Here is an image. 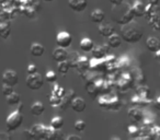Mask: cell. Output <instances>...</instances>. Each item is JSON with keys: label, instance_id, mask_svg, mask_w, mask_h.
Returning a JSON list of instances; mask_svg holds the SVG:
<instances>
[{"label": "cell", "instance_id": "cell-1", "mask_svg": "<svg viewBox=\"0 0 160 140\" xmlns=\"http://www.w3.org/2000/svg\"><path fill=\"white\" fill-rule=\"evenodd\" d=\"M111 17L115 23L120 25H124L133 21L134 16L132 5L126 1H123L120 5H113L111 10Z\"/></svg>", "mask_w": 160, "mask_h": 140}, {"label": "cell", "instance_id": "cell-2", "mask_svg": "<svg viewBox=\"0 0 160 140\" xmlns=\"http://www.w3.org/2000/svg\"><path fill=\"white\" fill-rule=\"evenodd\" d=\"M121 36L124 42L129 44L138 43L144 36V30L142 29L139 24L135 21H131L127 24L122 25L121 27Z\"/></svg>", "mask_w": 160, "mask_h": 140}, {"label": "cell", "instance_id": "cell-3", "mask_svg": "<svg viewBox=\"0 0 160 140\" xmlns=\"http://www.w3.org/2000/svg\"><path fill=\"white\" fill-rule=\"evenodd\" d=\"M23 123V116L19 109L13 111L12 113L9 114L6 120V126H7L8 131H16L21 127Z\"/></svg>", "mask_w": 160, "mask_h": 140}, {"label": "cell", "instance_id": "cell-4", "mask_svg": "<svg viewBox=\"0 0 160 140\" xmlns=\"http://www.w3.org/2000/svg\"><path fill=\"white\" fill-rule=\"evenodd\" d=\"M27 87L29 88L30 90H33V91H36V90H40L41 88L44 84V79H43L42 75H40L38 72H35L33 75H28L27 77Z\"/></svg>", "mask_w": 160, "mask_h": 140}, {"label": "cell", "instance_id": "cell-5", "mask_svg": "<svg viewBox=\"0 0 160 140\" xmlns=\"http://www.w3.org/2000/svg\"><path fill=\"white\" fill-rule=\"evenodd\" d=\"M1 80H2V83H5V84L14 87L19 82V75L12 69H7L2 74V79Z\"/></svg>", "mask_w": 160, "mask_h": 140}, {"label": "cell", "instance_id": "cell-6", "mask_svg": "<svg viewBox=\"0 0 160 140\" xmlns=\"http://www.w3.org/2000/svg\"><path fill=\"white\" fill-rule=\"evenodd\" d=\"M72 43V36L66 31H62L56 35V44L62 48H68Z\"/></svg>", "mask_w": 160, "mask_h": 140}, {"label": "cell", "instance_id": "cell-7", "mask_svg": "<svg viewBox=\"0 0 160 140\" xmlns=\"http://www.w3.org/2000/svg\"><path fill=\"white\" fill-rule=\"evenodd\" d=\"M45 130L46 127L42 124H36L29 130V136L32 139H45Z\"/></svg>", "mask_w": 160, "mask_h": 140}, {"label": "cell", "instance_id": "cell-8", "mask_svg": "<svg viewBox=\"0 0 160 140\" xmlns=\"http://www.w3.org/2000/svg\"><path fill=\"white\" fill-rule=\"evenodd\" d=\"M68 6L75 12H82L88 6L87 0H68Z\"/></svg>", "mask_w": 160, "mask_h": 140}, {"label": "cell", "instance_id": "cell-9", "mask_svg": "<svg viewBox=\"0 0 160 140\" xmlns=\"http://www.w3.org/2000/svg\"><path fill=\"white\" fill-rule=\"evenodd\" d=\"M109 45L104 44V45H99V46H93L92 48V55L94 58L97 59H102L108 53H109Z\"/></svg>", "mask_w": 160, "mask_h": 140}, {"label": "cell", "instance_id": "cell-10", "mask_svg": "<svg viewBox=\"0 0 160 140\" xmlns=\"http://www.w3.org/2000/svg\"><path fill=\"white\" fill-rule=\"evenodd\" d=\"M86 106H87L86 101L83 100L82 98H76V96L70 104V107L75 112H77V113H82V112L86 109Z\"/></svg>", "mask_w": 160, "mask_h": 140}, {"label": "cell", "instance_id": "cell-11", "mask_svg": "<svg viewBox=\"0 0 160 140\" xmlns=\"http://www.w3.org/2000/svg\"><path fill=\"white\" fill-rule=\"evenodd\" d=\"M98 31H99V33H100V35L104 36V37H109L110 35H112V34L115 32V30H114V27L112 24L102 22L99 25Z\"/></svg>", "mask_w": 160, "mask_h": 140}, {"label": "cell", "instance_id": "cell-12", "mask_svg": "<svg viewBox=\"0 0 160 140\" xmlns=\"http://www.w3.org/2000/svg\"><path fill=\"white\" fill-rule=\"evenodd\" d=\"M68 51H66V48H62V47H56L53 51V58L54 60H56L57 62L62 61V60L68 59Z\"/></svg>", "mask_w": 160, "mask_h": 140}, {"label": "cell", "instance_id": "cell-13", "mask_svg": "<svg viewBox=\"0 0 160 140\" xmlns=\"http://www.w3.org/2000/svg\"><path fill=\"white\" fill-rule=\"evenodd\" d=\"M132 9H133V13L135 17H142L146 12V8H145L144 3L140 0H135L134 3L132 5Z\"/></svg>", "mask_w": 160, "mask_h": 140}, {"label": "cell", "instance_id": "cell-14", "mask_svg": "<svg viewBox=\"0 0 160 140\" xmlns=\"http://www.w3.org/2000/svg\"><path fill=\"white\" fill-rule=\"evenodd\" d=\"M90 68V60L86 56H79L77 60V65H76V69L80 70V71H87Z\"/></svg>", "mask_w": 160, "mask_h": 140}, {"label": "cell", "instance_id": "cell-15", "mask_svg": "<svg viewBox=\"0 0 160 140\" xmlns=\"http://www.w3.org/2000/svg\"><path fill=\"white\" fill-rule=\"evenodd\" d=\"M73 99H75V91H73V90H68V91L66 92V94H64V96H62V103H60L62 109H66L68 106H70Z\"/></svg>", "mask_w": 160, "mask_h": 140}, {"label": "cell", "instance_id": "cell-16", "mask_svg": "<svg viewBox=\"0 0 160 140\" xmlns=\"http://www.w3.org/2000/svg\"><path fill=\"white\" fill-rule=\"evenodd\" d=\"M128 118L132 123H140L144 118L142 111L138 109H131L128 111Z\"/></svg>", "mask_w": 160, "mask_h": 140}, {"label": "cell", "instance_id": "cell-17", "mask_svg": "<svg viewBox=\"0 0 160 140\" xmlns=\"http://www.w3.org/2000/svg\"><path fill=\"white\" fill-rule=\"evenodd\" d=\"M146 47L149 51H151V53H156V51L160 49L159 40L156 38V37H148L146 41Z\"/></svg>", "mask_w": 160, "mask_h": 140}, {"label": "cell", "instance_id": "cell-18", "mask_svg": "<svg viewBox=\"0 0 160 140\" xmlns=\"http://www.w3.org/2000/svg\"><path fill=\"white\" fill-rule=\"evenodd\" d=\"M121 44H122V36L116 34L115 32L108 37V45L111 48H118V47L121 46Z\"/></svg>", "mask_w": 160, "mask_h": 140}, {"label": "cell", "instance_id": "cell-19", "mask_svg": "<svg viewBox=\"0 0 160 140\" xmlns=\"http://www.w3.org/2000/svg\"><path fill=\"white\" fill-rule=\"evenodd\" d=\"M30 51H31L32 56H34V57H41V56L44 55L45 47L41 43H33L31 45V47H30Z\"/></svg>", "mask_w": 160, "mask_h": 140}, {"label": "cell", "instance_id": "cell-20", "mask_svg": "<svg viewBox=\"0 0 160 140\" xmlns=\"http://www.w3.org/2000/svg\"><path fill=\"white\" fill-rule=\"evenodd\" d=\"M105 19V13L102 11L101 9H94L93 11L91 12V21L97 24H100L104 21Z\"/></svg>", "mask_w": 160, "mask_h": 140}, {"label": "cell", "instance_id": "cell-21", "mask_svg": "<svg viewBox=\"0 0 160 140\" xmlns=\"http://www.w3.org/2000/svg\"><path fill=\"white\" fill-rule=\"evenodd\" d=\"M31 114L34 116H41L45 112V105L42 102H34L31 105Z\"/></svg>", "mask_w": 160, "mask_h": 140}, {"label": "cell", "instance_id": "cell-22", "mask_svg": "<svg viewBox=\"0 0 160 140\" xmlns=\"http://www.w3.org/2000/svg\"><path fill=\"white\" fill-rule=\"evenodd\" d=\"M79 46H80V48H81V51H91L92 48H93V46H94V43H93V41H92L91 38L83 37V38H81V41H80Z\"/></svg>", "mask_w": 160, "mask_h": 140}, {"label": "cell", "instance_id": "cell-23", "mask_svg": "<svg viewBox=\"0 0 160 140\" xmlns=\"http://www.w3.org/2000/svg\"><path fill=\"white\" fill-rule=\"evenodd\" d=\"M11 34V27L7 22L0 23V37L7 40Z\"/></svg>", "mask_w": 160, "mask_h": 140}, {"label": "cell", "instance_id": "cell-24", "mask_svg": "<svg viewBox=\"0 0 160 140\" xmlns=\"http://www.w3.org/2000/svg\"><path fill=\"white\" fill-rule=\"evenodd\" d=\"M6 101L9 105H17L21 102V95L17 92H12L8 96H6Z\"/></svg>", "mask_w": 160, "mask_h": 140}, {"label": "cell", "instance_id": "cell-25", "mask_svg": "<svg viewBox=\"0 0 160 140\" xmlns=\"http://www.w3.org/2000/svg\"><path fill=\"white\" fill-rule=\"evenodd\" d=\"M57 69L62 75H66L69 71V69H70V62H69V60L66 59V60H62V61H59L57 65Z\"/></svg>", "mask_w": 160, "mask_h": 140}, {"label": "cell", "instance_id": "cell-26", "mask_svg": "<svg viewBox=\"0 0 160 140\" xmlns=\"http://www.w3.org/2000/svg\"><path fill=\"white\" fill-rule=\"evenodd\" d=\"M51 126L53 128L57 129V130H60L64 126V119H62L60 116H55L54 118H52L51 120Z\"/></svg>", "mask_w": 160, "mask_h": 140}, {"label": "cell", "instance_id": "cell-27", "mask_svg": "<svg viewBox=\"0 0 160 140\" xmlns=\"http://www.w3.org/2000/svg\"><path fill=\"white\" fill-rule=\"evenodd\" d=\"M45 80L49 83H54L57 80V74L54 72L53 70H48V71L45 74Z\"/></svg>", "mask_w": 160, "mask_h": 140}, {"label": "cell", "instance_id": "cell-28", "mask_svg": "<svg viewBox=\"0 0 160 140\" xmlns=\"http://www.w3.org/2000/svg\"><path fill=\"white\" fill-rule=\"evenodd\" d=\"M73 127H75V129L77 131H83L86 129V123L81 119H78L77 122L75 123Z\"/></svg>", "mask_w": 160, "mask_h": 140}, {"label": "cell", "instance_id": "cell-29", "mask_svg": "<svg viewBox=\"0 0 160 140\" xmlns=\"http://www.w3.org/2000/svg\"><path fill=\"white\" fill-rule=\"evenodd\" d=\"M2 94L5 96H8L9 94H11L12 92H13V87H11V85H8V84H5V83H2Z\"/></svg>", "mask_w": 160, "mask_h": 140}, {"label": "cell", "instance_id": "cell-30", "mask_svg": "<svg viewBox=\"0 0 160 140\" xmlns=\"http://www.w3.org/2000/svg\"><path fill=\"white\" fill-rule=\"evenodd\" d=\"M27 71H28V75H33V74H35V72H38V68H36L35 65L30 64L29 66H28Z\"/></svg>", "mask_w": 160, "mask_h": 140}, {"label": "cell", "instance_id": "cell-31", "mask_svg": "<svg viewBox=\"0 0 160 140\" xmlns=\"http://www.w3.org/2000/svg\"><path fill=\"white\" fill-rule=\"evenodd\" d=\"M128 133H129V135H131V136L136 137V136L138 135V129L136 128L135 126H133V125H132V126L128 127Z\"/></svg>", "mask_w": 160, "mask_h": 140}, {"label": "cell", "instance_id": "cell-32", "mask_svg": "<svg viewBox=\"0 0 160 140\" xmlns=\"http://www.w3.org/2000/svg\"><path fill=\"white\" fill-rule=\"evenodd\" d=\"M0 140H11V136L6 131H0Z\"/></svg>", "mask_w": 160, "mask_h": 140}, {"label": "cell", "instance_id": "cell-33", "mask_svg": "<svg viewBox=\"0 0 160 140\" xmlns=\"http://www.w3.org/2000/svg\"><path fill=\"white\" fill-rule=\"evenodd\" d=\"M66 140H81V137L76 135H69L66 137Z\"/></svg>", "mask_w": 160, "mask_h": 140}, {"label": "cell", "instance_id": "cell-34", "mask_svg": "<svg viewBox=\"0 0 160 140\" xmlns=\"http://www.w3.org/2000/svg\"><path fill=\"white\" fill-rule=\"evenodd\" d=\"M155 106H156V109H159V111H160V95L158 96L157 99H156V101H155Z\"/></svg>", "mask_w": 160, "mask_h": 140}, {"label": "cell", "instance_id": "cell-35", "mask_svg": "<svg viewBox=\"0 0 160 140\" xmlns=\"http://www.w3.org/2000/svg\"><path fill=\"white\" fill-rule=\"evenodd\" d=\"M123 1H124V0H110V2H111L112 5H120Z\"/></svg>", "mask_w": 160, "mask_h": 140}, {"label": "cell", "instance_id": "cell-36", "mask_svg": "<svg viewBox=\"0 0 160 140\" xmlns=\"http://www.w3.org/2000/svg\"><path fill=\"white\" fill-rule=\"evenodd\" d=\"M149 3L152 5V6H156V5L159 3V0H149Z\"/></svg>", "mask_w": 160, "mask_h": 140}, {"label": "cell", "instance_id": "cell-37", "mask_svg": "<svg viewBox=\"0 0 160 140\" xmlns=\"http://www.w3.org/2000/svg\"><path fill=\"white\" fill-rule=\"evenodd\" d=\"M153 54H155L156 58H158V59H160V49H159V51H156V53H153Z\"/></svg>", "mask_w": 160, "mask_h": 140}, {"label": "cell", "instance_id": "cell-38", "mask_svg": "<svg viewBox=\"0 0 160 140\" xmlns=\"http://www.w3.org/2000/svg\"><path fill=\"white\" fill-rule=\"evenodd\" d=\"M43 1H45V2H51V1H54V0H43Z\"/></svg>", "mask_w": 160, "mask_h": 140}]
</instances>
